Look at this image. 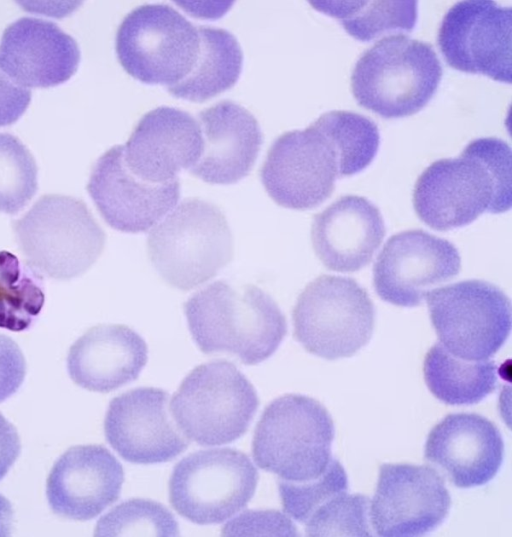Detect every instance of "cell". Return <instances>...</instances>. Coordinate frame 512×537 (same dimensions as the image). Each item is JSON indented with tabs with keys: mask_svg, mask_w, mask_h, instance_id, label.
<instances>
[{
	"mask_svg": "<svg viewBox=\"0 0 512 537\" xmlns=\"http://www.w3.org/2000/svg\"><path fill=\"white\" fill-rule=\"evenodd\" d=\"M45 301L40 273L13 253L0 251V328L28 329Z\"/></svg>",
	"mask_w": 512,
	"mask_h": 537,
	"instance_id": "83f0119b",
	"label": "cell"
},
{
	"mask_svg": "<svg viewBox=\"0 0 512 537\" xmlns=\"http://www.w3.org/2000/svg\"><path fill=\"white\" fill-rule=\"evenodd\" d=\"M313 8L337 19L356 40L367 42L384 34L411 32L417 1H311Z\"/></svg>",
	"mask_w": 512,
	"mask_h": 537,
	"instance_id": "4316f807",
	"label": "cell"
},
{
	"mask_svg": "<svg viewBox=\"0 0 512 537\" xmlns=\"http://www.w3.org/2000/svg\"><path fill=\"white\" fill-rule=\"evenodd\" d=\"M333 439V420L319 401L285 394L263 411L254 432L253 458L279 480L307 482L329 468Z\"/></svg>",
	"mask_w": 512,
	"mask_h": 537,
	"instance_id": "5b68a950",
	"label": "cell"
},
{
	"mask_svg": "<svg viewBox=\"0 0 512 537\" xmlns=\"http://www.w3.org/2000/svg\"><path fill=\"white\" fill-rule=\"evenodd\" d=\"M95 536H178L172 513L148 499H130L109 511L97 523Z\"/></svg>",
	"mask_w": 512,
	"mask_h": 537,
	"instance_id": "4dcf8cb0",
	"label": "cell"
},
{
	"mask_svg": "<svg viewBox=\"0 0 512 537\" xmlns=\"http://www.w3.org/2000/svg\"><path fill=\"white\" fill-rule=\"evenodd\" d=\"M115 48L130 76L168 89L185 79L195 65L200 51L198 26L169 5L145 4L122 20Z\"/></svg>",
	"mask_w": 512,
	"mask_h": 537,
	"instance_id": "9c48e42d",
	"label": "cell"
},
{
	"mask_svg": "<svg viewBox=\"0 0 512 537\" xmlns=\"http://www.w3.org/2000/svg\"><path fill=\"white\" fill-rule=\"evenodd\" d=\"M26 262L50 278L70 280L100 257L106 235L80 199L45 194L12 223Z\"/></svg>",
	"mask_w": 512,
	"mask_h": 537,
	"instance_id": "8992f818",
	"label": "cell"
},
{
	"mask_svg": "<svg viewBox=\"0 0 512 537\" xmlns=\"http://www.w3.org/2000/svg\"><path fill=\"white\" fill-rule=\"evenodd\" d=\"M150 262L170 286L191 290L233 258V236L223 212L198 198L181 202L147 238Z\"/></svg>",
	"mask_w": 512,
	"mask_h": 537,
	"instance_id": "277c9868",
	"label": "cell"
},
{
	"mask_svg": "<svg viewBox=\"0 0 512 537\" xmlns=\"http://www.w3.org/2000/svg\"><path fill=\"white\" fill-rule=\"evenodd\" d=\"M203 146L190 169L210 184H234L246 177L260 151L263 135L256 118L244 107L223 100L199 113Z\"/></svg>",
	"mask_w": 512,
	"mask_h": 537,
	"instance_id": "7402d4cb",
	"label": "cell"
},
{
	"mask_svg": "<svg viewBox=\"0 0 512 537\" xmlns=\"http://www.w3.org/2000/svg\"><path fill=\"white\" fill-rule=\"evenodd\" d=\"M260 176L279 206L308 210L330 197L338 177V158L332 143L313 125L288 131L271 145Z\"/></svg>",
	"mask_w": 512,
	"mask_h": 537,
	"instance_id": "7c38bea8",
	"label": "cell"
},
{
	"mask_svg": "<svg viewBox=\"0 0 512 537\" xmlns=\"http://www.w3.org/2000/svg\"><path fill=\"white\" fill-rule=\"evenodd\" d=\"M437 42L450 67L511 83L510 7L486 0L457 2L444 15Z\"/></svg>",
	"mask_w": 512,
	"mask_h": 537,
	"instance_id": "4fadbf2b",
	"label": "cell"
},
{
	"mask_svg": "<svg viewBox=\"0 0 512 537\" xmlns=\"http://www.w3.org/2000/svg\"><path fill=\"white\" fill-rule=\"evenodd\" d=\"M369 498L338 493L324 502L304 523L308 536H371Z\"/></svg>",
	"mask_w": 512,
	"mask_h": 537,
	"instance_id": "1f68e13d",
	"label": "cell"
},
{
	"mask_svg": "<svg viewBox=\"0 0 512 537\" xmlns=\"http://www.w3.org/2000/svg\"><path fill=\"white\" fill-rule=\"evenodd\" d=\"M38 168L19 138L0 133V212L16 214L34 197Z\"/></svg>",
	"mask_w": 512,
	"mask_h": 537,
	"instance_id": "f546056e",
	"label": "cell"
},
{
	"mask_svg": "<svg viewBox=\"0 0 512 537\" xmlns=\"http://www.w3.org/2000/svg\"><path fill=\"white\" fill-rule=\"evenodd\" d=\"M441 77L432 45L398 33L362 54L351 75V90L360 106L383 118H401L428 104Z\"/></svg>",
	"mask_w": 512,
	"mask_h": 537,
	"instance_id": "3957f363",
	"label": "cell"
},
{
	"mask_svg": "<svg viewBox=\"0 0 512 537\" xmlns=\"http://www.w3.org/2000/svg\"><path fill=\"white\" fill-rule=\"evenodd\" d=\"M123 481V467L107 448L78 445L54 463L46 496L55 514L87 521L118 500Z\"/></svg>",
	"mask_w": 512,
	"mask_h": 537,
	"instance_id": "ac0fdd59",
	"label": "cell"
},
{
	"mask_svg": "<svg viewBox=\"0 0 512 537\" xmlns=\"http://www.w3.org/2000/svg\"><path fill=\"white\" fill-rule=\"evenodd\" d=\"M278 488L285 512L296 521L305 523L324 502L348 490V479L343 466L333 458L320 477L302 483L279 480Z\"/></svg>",
	"mask_w": 512,
	"mask_h": 537,
	"instance_id": "d6a6232c",
	"label": "cell"
},
{
	"mask_svg": "<svg viewBox=\"0 0 512 537\" xmlns=\"http://www.w3.org/2000/svg\"><path fill=\"white\" fill-rule=\"evenodd\" d=\"M21 451L18 432L0 413V481L8 473Z\"/></svg>",
	"mask_w": 512,
	"mask_h": 537,
	"instance_id": "8d00e7d4",
	"label": "cell"
},
{
	"mask_svg": "<svg viewBox=\"0 0 512 537\" xmlns=\"http://www.w3.org/2000/svg\"><path fill=\"white\" fill-rule=\"evenodd\" d=\"M258 483V472L249 457L231 448L194 452L174 467L169 480V500L185 519L217 524L246 507Z\"/></svg>",
	"mask_w": 512,
	"mask_h": 537,
	"instance_id": "30bf717a",
	"label": "cell"
},
{
	"mask_svg": "<svg viewBox=\"0 0 512 537\" xmlns=\"http://www.w3.org/2000/svg\"><path fill=\"white\" fill-rule=\"evenodd\" d=\"M123 150V145H115L97 159L87 191L110 227L132 234L146 232L176 206L179 179L157 184L139 178L126 165Z\"/></svg>",
	"mask_w": 512,
	"mask_h": 537,
	"instance_id": "2e32d148",
	"label": "cell"
},
{
	"mask_svg": "<svg viewBox=\"0 0 512 537\" xmlns=\"http://www.w3.org/2000/svg\"><path fill=\"white\" fill-rule=\"evenodd\" d=\"M169 394L142 387L113 398L104 419L105 437L126 461L136 464L168 462L189 445L169 413Z\"/></svg>",
	"mask_w": 512,
	"mask_h": 537,
	"instance_id": "e0dca14e",
	"label": "cell"
},
{
	"mask_svg": "<svg viewBox=\"0 0 512 537\" xmlns=\"http://www.w3.org/2000/svg\"><path fill=\"white\" fill-rule=\"evenodd\" d=\"M504 454L499 429L474 413L449 414L430 431L425 458L459 488L479 487L498 473Z\"/></svg>",
	"mask_w": 512,
	"mask_h": 537,
	"instance_id": "ffe728a7",
	"label": "cell"
},
{
	"mask_svg": "<svg viewBox=\"0 0 512 537\" xmlns=\"http://www.w3.org/2000/svg\"><path fill=\"white\" fill-rule=\"evenodd\" d=\"M423 373L430 392L448 405L477 404L490 395L497 385L493 360L461 359L439 342L427 352Z\"/></svg>",
	"mask_w": 512,
	"mask_h": 537,
	"instance_id": "484cf974",
	"label": "cell"
},
{
	"mask_svg": "<svg viewBox=\"0 0 512 537\" xmlns=\"http://www.w3.org/2000/svg\"><path fill=\"white\" fill-rule=\"evenodd\" d=\"M451 497L429 466L383 464L369 517L378 536H422L447 518Z\"/></svg>",
	"mask_w": 512,
	"mask_h": 537,
	"instance_id": "9a60e30c",
	"label": "cell"
},
{
	"mask_svg": "<svg viewBox=\"0 0 512 537\" xmlns=\"http://www.w3.org/2000/svg\"><path fill=\"white\" fill-rule=\"evenodd\" d=\"M31 91L13 81L0 68V126L15 123L26 111Z\"/></svg>",
	"mask_w": 512,
	"mask_h": 537,
	"instance_id": "d590c367",
	"label": "cell"
},
{
	"mask_svg": "<svg viewBox=\"0 0 512 537\" xmlns=\"http://www.w3.org/2000/svg\"><path fill=\"white\" fill-rule=\"evenodd\" d=\"M259 405L254 386L231 362L214 360L191 370L174 393L170 410L192 441L231 443L249 428Z\"/></svg>",
	"mask_w": 512,
	"mask_h": 537,
	"instance_id": "52a82bcc",
	"label": "cell"
},
{
	"mask_svg": "<svg viewBox=\"0 0 512 537\" xmlns=\"http://www.w3.org/2000/svg\"><path fill=\"white\" fill-rule=\"evenodd\" d=\"M413 205L419 219L439 231L469 225L485 211H508L510 146L495 137L478 138L459 157L433 162L415 183Z\"/></svg>",
	"mask_w": 512,
	"mask_h": 537,
	"instance_id": "6da1fadb",
	"label": "cell"
},
{
	"mask_svg": "<svg viewBox=\"0 0 512 537\" xmlns=\"http://www.w3.org/2000/svg\"><path fill=\"white\" fill-rule=\"evenodd\" d=\"M183 309L191 336L203 353H225L245 365L268 359L287 333L277 303L251 284L215 281L195 292Z\"/></svg>",
	"mask_w": 512,
	"mask_h": 537,
	"instance_id": "7a4b0ae2",
	"label": "cell"
},
{
	"mask_svg": "<svg viewBox=\"0 0 512 537\" xmlns=\"http://www.w3.org/2000/svg\"><path fill=\"white\" fill-rule=\"evenodd\" d=\"M200 51L189 75L168 92L192 102L209 100L238 81L243 53L236 37L222 28L198 26Z\"/></svg>",
	"mask_w": 512,
	"mask_h": 537,
	"instance_id": "d4e9b609",
	"label": "cell"
},
{
	"mask_svg": "<svg viewBox=\"0 0 512 537\" xmlns=\"http://www.w3.org/2000/svg\"><path fill=\"white\" fill-rule=\"evenodd\" d=\"M147 360V344L136 331L126 325L103 324L74 342L67 369L78 386L107 393L137 379Z\"/></svg>",
	"mask_w": 512,
	"mask_h": 537,
	"instance_id": "cb8c5ba5",
	"label": "cell"
},
{
	"mask_svg": "<svg viewBox=\"0 0 512 537\" xmlns=\"http://www.w3.org/2000/svg\"><path fill=\"white\" fill-rule=\"evenodd\" d=\"M427 304L439 343L461 359H489L509 336L510 300L491 283L467 280L437 288Z\"/></svg>",
	"mask_w": 512,
	"mask_h": 537,
	"instance_id": "8fae6325",
	"label": "cell"
},
{
	"mask_svg": "<svg viewBox=\"0 0 512 537\" xmlns=\"http://www.w3.org/2000/svg\"><path fill=\"white\" fill-rule=\"evenodd\" d=\"M123 150L128 168L151 183H167L191 169L202 153L199 122L181 109L161 106L138 122Z\"/></svg>",
	"mask_w": 512,
	"mask_h": 537,
	"instance_id": "d6986e66",
	"label": "cell"
},
{
	"mask_svg": "<svg viewBox=\"0 0 512 537\" xmlns=\"http://www.w3.org/2000/svg\"><path fill=\"white\" fill-rule=\"evenodd\" d=\"M13 525V508L7 498L0 494V537L9 536Z\"/></svg>",
	"mask_w": 512,
	"mask_h": 537,
	"instance_id": "74e56055",
	"label": "cell"
},
{
	"mask_svg": "<svg viewBox=\"0 0 512 537\" xmlns=\"http://www.w3.org/2000/svg\"><path fill=\"white\" fill-rule=\"evenodd\" d=\"M333 145L338 158V177L357 174L377 154L380 134L369 118L350 111H330L312 123Z\"/></svg>",
	"mask_w": 512,
	"mask_h": 537,
	"instance_id": "f1b7e54d",
	"label": "cell"
},
{
	"mask_svg": "<svg viewBox=\"0 0 512 537\" xmlns=\"http://www.w3.org/2000/svg\"><path fill=\"white\" fill-rule=\"evenodd\" d=\"M294 337L306 351L328 360L353 356L370 341L375 309L366 290L351 278L321 275L297 298Z\"/></svg>",
	"mask_w": 512,
	"mask_h": 537,
	"instance_id": "ba28073f",
	"label": "cell"
},
{
	"mask_svg": "<svg viewBox=\"0 0 512 537\" xmlns=\"http://www.w3.org/2000/svg\"><path fill=\"white\" fill-rule=\"evenodd\" d=\"M460 269L459 252L451 242L422 230H407L384 245L374 264L373 284L382 300L415 307Z\"/></svg>",
	"mask_w": 512,
	"mask_h": 537,
	"instance_id": "5bb4252c",
	"label": "cell"
},
{
	"mask_svg": "<svg viewBox=\"0 0 512 537\" xmlns=\"http://www.w3.org/2000/svg\"><path fill=\"white\" fill-rule=\"evenodd\" d=\"M80 49L58 25L22 17L4 30L0 68L25 88H48L68 81L77 71Z\"/></svg>",
	"mask_w": 512,
	"mask_h": 537,
	"instance_id": "44dd1931",
	"label": "cell"
},
{
	"mask_svg": "<svg viewBox=\"0 0 512 537\" xmlns=\"http://www.w3.org/2000/svg\"><path fill=\"white\" fill-rule=\"evenodd\" d=\"M26 362L19 346L0 334V403L13 395L23 383Z\"/></svg>",
	"mask_w": 512,
	"mask_h": 537,
	"instance_id": "e575fe53",
	"label": "cell"
},
{
	"mask_svg": "<svg viewBox=\"0 0 512 537\" xmlns=\"http://www.w3.org/2000/svg\"><path fill=\"white\" fill-rule=\"evenodd\" d=\"M385 233L380 210L364 197L347 195L314 217L311 240L325 267L355 272L369 264Z\"/></svg>",
	"mask_w": 512,
	"mask_h": 537,
	"instance_id": "603a6c76",
	"label": "cell"
},
{
	"mask_svg": "<svg viewBox=\"0 0 512 537\" xmlns=\"http://www.w3.org/2000/svg\"><path fill=\"white\" fill-rule=\"evenodd\" d=\"M224 536L281 535L296 536L293 523L277 511H247L227 523Z\"/></svg>",
	"mask_w": 512,
	"mask_h": 537,
	"instance_id": "836d02e7",
	"label": "cell"
}]
</instances>
